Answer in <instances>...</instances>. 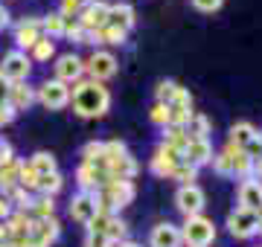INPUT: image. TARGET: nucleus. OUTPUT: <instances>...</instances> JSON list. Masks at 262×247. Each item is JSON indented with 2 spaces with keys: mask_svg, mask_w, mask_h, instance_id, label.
I'll list each match as a JSON object with an SVG mask.
<instances>
[{
  "mask_svg": "<svg viewBox=\"0 0 262 247\" xmlns=\"http://www.w3.org/2000/svg\"><path fill=\"white\" fill-rule=\"evenodd\" d=\"M70 99H73V111L82 119H96V116H105L108 108H111V93L108 87H102L99 82H73V90H70Z\"/></svg>",
  "mask_w": 262,
  "mask_h": 247,
  "instance_id": "f257e3e1",
  "label": "nucleus"
},
{
  "mask_svg": "<svg viewBox=\"0 0 262 247\" xmlns=\"http://www.w3.org/2000/svg\"><path fill=\"white\" fill-rule=\"evenodd\" d=\"M215 238V224L204 215H189L181 227V241H187V247H210Z\"/></svg>",
  "mask_w": 262,
  "mask_h": 247,
  "instance_id": "f03ea898",
  "label": "nucleus"
},
{
  "mask_svg": "<svg viewBox=\"0 0 262 247\" xmlns=\"http://www.w3.org/2000/svg\"><path fill=\"white\" fill-rule=\"evenodd\" d=\"M0 73L6 82H27L29 73H32V58L27 53H20V50H12L3 56V64H0Z\"/></svg>",
  "mask_w": 262,
  "mask_h": 247,
  "instance_id": "7ed1b4c3",
  "label": "nucleus"
},
{
  "mask_svg": "<svg viewBox=\"0 0 262 247\" xmlns=\"http://www.w3.org/2000/svg\"><path fill=\"white\" fill-rule=\"evenodd\" d=\"M61 236V224L58 218H32L29 224V247H50Z\"/></svg>",
  "mask_w": 262,
  "mask_h": 247,
  "instance_id": "20e7f679",
  "label": "nucleus"
},
{
  "mask_svg": "<svg viewBox=\"0 0 262 247\" xmlns=\"http://www.w3.org/2000/svg\"><path fill=\"white\" fill-rule=\"evenodd\" d=\"M35 99L44 105V108H50V111H61V108L70 102V87H67L64 82L53 79V82H44V85L38 87Z\"/></svg>",
  "mask_w": 262,
  "mask_h": 247,
  "instance_id": "39448f33",
  "label": "nucleus"
},
{
  "mask_svg": "<svg viewBox=\"0 0 262 247\" xmlns=\"http://www.w3.org/2000/svg\"><path fill=\"white\" fill-rule=\"evenodd\" d=\"M204 201H207L204 198V189L195 186V183L181 186V189L175 192V207H178V212H184V218H189V215H201Z\"/></svg>",
  "mask_w": 262,
  "mask_h": 247,
  "instance_id": "423d86ee",
  "label": "nucleus"
},
{
  "mask_svg": "<svg viewBox=\"0 0 262 247\" xmlns=\"http://www.w3.org/2000/svg\"><path fill=\"white\" fill-rule=\"evenodd\" d=\"M178 163H184V152H178V149H172V145H166V143H160L155 157H151V163H149V169L155 171L158 178H172V169H175Z\"/></svg>",
  "mask_w": 262,
  "mask_h": 247,
  "instance_id": "0eeeda50",
  "label": "nucleus"
},
{
  "mask_svg": "<svg viewBox=\"0 0 262 247\" xmlns=\"http://www.w3.org/2000/svg\"><path fill=\"white\" fill-rule=\"evenodd\" d=\"M84 70L91 73V82H99L102 85L105 79H111L117 73V58L108 53V50H96L94 56L84 61Z\"/></svg>",
  "mask_w": 262,
  "mask_h": 247,
  "instance_id": "6e6552de",
  "label": "nucleus"
},
{
  "mask_svg": "<svg viewBox=\"0 0 262 247\" xmlns=\"http://www.w3.org/2000/svg\"><path fill=\"white\" fill-rule=\"evenodd\" d=\"M239 209H248L253 215L262 209V181L259 178H245L239 183Z\"/></svg>",
  "mask_w": 262,
  "mask_h": 247,
  "instance_id": "1a4fd4ad",
  "label": "nucleus"
},
{
  "mask_svg": "<svg viewBox=\"0 0 262 247\" xmlns=\"http://www.w3.org/2000/svg\"><path fill=\"white\" fill-rule=\"evenodd\" d=\"M79 27L88 29V32H96V29H102L108 23V3L102 0H94V3H88L82 12H79Z\"/></svg>",
  "mask_w": 262,
  "mask_h": 247,
  "instance_id": "9d476101",
  "label": "nucleus"
},
{
  "mask_svg": "<svg viewBox=\"0 0 262 247\" xmlns=\"http://www.w3.org/2000/svg\"><path fill=\"white\" fill-rule=\"evenodd\" d=\"M227 230L233 238H251L256 236V215L248 209H233L227 215Z\"/></svg>",
  "mask_w": 262,
  "mask_h": 247,
  "instance_id": "9b49d317",
  "label": "nucleus"
},
{
  "mask_svg": "<svg viewBox=\"0 0 262 247\" xmlns=\"http://www.w3.org/2000/svg\"><path fill=\"white\" fill-rule=\"evenodd\" d=\"M82 73H84V61L79 56H73V53H67V56H61L56 61V79L58 82H64V85L79 82Z\"/></svg>",
  "mask_w": 262,
  "mask_h": 247,
  "instance_id": "f8f14e48",
  "label": "nucleus"
},
{
  "mask_svg": "<svg viewBox=\"0 0 262 247\" xmlns=\"http://www.w3.org/2000/svg\"><path fill=\"white\" fill-rule=\"evenodd\" d=\"M210 160H213V145H210V140H198V137H192L189 145L184 149V163L201 169V166H207Z\"/></svg>",
  "mask_w": 262,
  "mask_h": 247,
  "instance_id": "ddd939ff",
  "label": "nucleus"
},
{
  "mask_svg": "<svg viewBox=\"0 0 262 247\" xmlns=\"http://www.w3.org/2000/svg\"><path fill=\"white\" fill-rule=\"evenodd\" d=\"M32 102H35V90H32L27 82H12L9 93H6V105H9L12 111H15V114H18V111H27Z\"/></svg>",
  "mask_w": 262,
  "mask_h": 247,
  "instance_id": "4468645a",
  "label": "nucleus"
},
{
  "mask_svg": "<svg viewBox=\"0 0 262 247\" xmlns=\"http://www.w3.org/2000/svg\"><path fill=\"white\" fill-rule=\"evenodd\" d=\"M38 38H41V20H38V18L20 20L18 29H15V44H18L20 53H24V50H32Z\"/></svg>",
  "mask_w": 262,
  "mask_h": 247,
  "instance_id": "2eb2a0df",
  "label": "nucleus"
},
{
  "mask_svg": "<svg viewBox=\"0 0 262 247\" xmlns=\"http://www.w3.org/2000/svg\"><path fill=\"white\" fill-rule=\"evenodd\" d=\"M149 244L151 247H181V244H184V241H181V227L169 224V221L158 224V227L151 230Z\"/></svg>",
  "mask_w": 262,
  "mask_h": 247,
  "instance_id": "dca6fc26",
  "label": "nucleus"
},
{
  "mask_svg": "<svg viewBox=\"0 0 262 247\" xmlns=\"http://www.w3.org/2000/svg\"><path fill=\"white\" fill-rule=\"evenodd\" d=\"M96 215V201H94V192H79V195H73V201H70V218L82 221V224H88V221Z\"/></svg>",
  "mask_w": 262,
  "mask_h": 247,
  "instance_id": "f3484780",
  "label": "nucleus"
},
{
  "mask_svg": "<svg viewBox=\"0 0 262 247\" xmlns=\"http://www.w3.org/2000/svg\"><path fill=\"white\" fill-rule=\"evenodd\" d=\"M108 23L111 27H120L128 32L134 23H137V15H134V6L131 3H114V6H108Z\"/></svg>",
  "mask_w": 262,
  "mask_h": 247,
  "instance_id": "a211bd4d",
  "label": "nucleus"
},
{
  "mask_svg": "<svg viewBox=\"0 0 262 247\" xmlns=\"http://www.w3.org/2000/svg\"><path fill=\"white\" fill-rule=\"evenodd\" d=\"M227 154H230V163H233V178H251V171H253V160L248 157L245 152H239V149H233V145H227L225 149Z\"/></svg>",
  "mask_w": 262,
  "mask_h": 247,
  "instance_id": "6ab92c4d",
  "label": "nucleus"
},
{
  "mask_svg": "<svg viewBox=\"0 0 262 247\" xmlns=\"http://www.w3.org/2000/svg\"><path fill=\"white\" fill-rule=\"evenodd\" d=\"M125 38H128V32L120 27H111V23H105L102 29L94 32V44H114V47H120V44H125Z\"/></svg>",
  "mask_w": 262,
  "mask_h": 247,
  "instance_id": "aec40b11",
  "label": "nucleus"
},
{
  "mask_svg": "<svg viewBox=\"0 0 262 247\" xmlns=\"http://www.w3.org/2000/svg\"><path fill=\"white\" fill-rule=\"evenodd\" d=\"M253 137H256V128H253L251 122H236L233 128H230V143L233 149H239V152H245V145L251 143Z\"/></svg>",
  "mask_w": 262,
  "mask_h": 247,
  "instance_id": "412c9836",
  "label": "nucleus"
},
{
  "mask_svg": "<svg viewBox=\"0 0 262 247\" xmlns=\"http://www.w3.org/2000/svg\"><path fill=\"white\" fill-rule=\"evenodd\" d=\"M18 169H20V160H15V157L0 166V192H3V195H9V192L18 186Z\"/></svg>",
  "mask_w": 262,
  "mask_h": 247,
  "instance_id": "4be33fe9",
  "label": "nucleus"
},
{
  "mask_svg": "<svg viewBox=\"0 0 262 247\" xmlns=\"http://www.w3.org/2000/svg\"><path fill=\"white\" fill-rule=\"evenodd\" d=\"M192 119V105H169V128H187Z\"/></svg>",
  "mask_w": 262,
  "mask_h": 247,
  "instance_id": "5701e85b",
  "label": "nucleus"
},
{
  "mask_svg": "<svg viewBox=\"0 0 262 247\" xmlns=\"http://www.w3.org/2000/svg\"><path fill=\"white\" fill-rule=\"evenodd\" d=\"M189 140H192V137H189L187 128H169V125L163 128V143L172 145V149H178V152H184V149H187Z\"/></svg>",
  "mask_w": 262,
  "mask_h": 247,
  "instance_id": "b1692460",
  "label": "nucleus"
},
{
  "mask_svg": "<svg viewBox=\"0 0 262 247\" xmlns=\"http://www.w3.org/2000/svg\"><path fill=\"white\" fill-rule=\"evenodd\" d=\"M29 166L35 169V175L41 178V175H53V171H58V166H56V157L50 152H38V154H32V160H29Z\"/></svg>",
  "mask_w": 262,
  "mask_h": 247,
  "instance_id": "393cba45",
  "label": "nucleus"
},
{
  "mask_svg": "<svg viewBox=\"0 0 262 247\" xmlns=\"http://www.w3.org/2000/svg\"><path fill=\"white\" fill-rule=\"evenodd\" d=\"M29 212H32V218H53L56 215V204H53L50 195H41V198H32Z\"/></svg>",
  "mask_w": 262,
  "mask_h": 247,
  "instance_id": "a878e982",
  "label": "nucleus"
},
{
  "mask_svg": "<svg viewBox=\"0 0 262 247\" xmlns=\"http://www.w3.org/2000/svg\"><path fill=\"white\" fill-rule=\"evenodd\" d=\"M61 186H64V178L58 175V171H53V175H41L38 178V189H41V195H56V192H61Z\"/></svg>",
  "mask_w": 262,
  "mask_h": 247,
  "instance_id": "bb28decb",
  "label": "nucleus"
},
{
  "mask_svg": "<svg viewBox=\"0 0 262 247\" xmlns=\"http://www.w3.org/2000/svg\"><path fill=\"white\" fill-rule=\"evenodd\" d=\"M64 15L61 12H53V15H47V18L41 20V29L47 32V38H56V35H61L64 32Z\"/></svg>",
  "mask_w": 262,
  "mask_h": 247,
  "instance_id": "cd10ccee",
  "label": "nucleus"
},
{
  "mask_svg": "<svg viewBox=\"0 0 262 247\" xmlns=\"http://www.w3.org/2000/svg\"><path fill=\"white\" fill-rule=\"evenodd\" d=\"M53 56H56V44H53V38L41 35V38L35 41V47H32V58H35V61H50Z\"/></svg>",
  "mask_w": 262,
  "mask_h": 247,
  "instance_id": "c85d7f7f",
  "label": "nucleus"
},
{
  "mask_svg": "<svg viewBox=\"0 0 262 247\" xmlns=\"http://www.w3.org/2000/svg\"><path fill=\"white\" fill-rule=\"evenodd\" d=\"M18 186H20V189H27V192H35L38 189V175H35V169H32L29 163H20V169H18Z\"/></svg>",
  "mask_w": 262,
  "mask_h": 247,
  "instance_id": "c756f323",
  "label": "nucleus"
},
{
  "mask_svg": "<svg viewBox=\"0 0 262 247\" xmlns=\"http://www.w3.org/2000/svg\"><path fill=\"white\" fill-rule=\"evenodd\" d=\"M172 181H181V186H189L192 181H198V169L189 166V163H178L172 169Z\"/></svg>",
  "mask_w": 262,
  "mask_h": 247,
  "instance_id": "7c9ffc66",
  "label": "nucleus"
},
{
  "mask_svg": "<svg viewBox=\"0 0 262 247\" xmlns=\"http://www.w3.org/2000/svg\"><path fill=\"white\" fill-rule=\"evenodd\" d=\"M187 131L189 137H198V140H207V134H210V119L201 114H192V119H189L187 125Z\"/></svg>",
  "mask_w": 262,
  "mask_h": 247,
  "instance_id": "2f4dec72",
  "label": "nucleus"
},
{
  "mask_svg": "<svg viewBox=\"0 0 262 247\" xmlns=\"http://www.w3.org/2000/svg\"><path fill=\"white\" fill-rule=\"evenodd\" d=\"M178 82H172V79H163L158 85V105H172V99H175V93H178Z\"/></svg>",
  "mask_w": 262,
  "mask_h": 247,
  "instance_id": "473e14b6",
  "label": "nucleus"
},
{
  "mask_svg": "<svg viewBox=\"0 0 262 247\" xmlns=\"http://www.w3.org/2000/svg\"><path fill=\"white\" fill-rule=\"evenodd\" d=\"M125 233H128V224L114 215L111 224H108V230H105V238H108V241H122V238H125Z\"/></svg>",
  "mask_w": 262,
  "mask_h": 247,
  "instance_id": "72a5a7b5",
  "label": "nucleus"
},
{
  "mask_svg": "<svg viewBox=\"0 0 262 247\" xmlns=\"http://www.w3.org/2000/svg\"><path fill=\"white\" fill-rule=\"evenodd\" d=\"M9 201H12V207L24 209V212H29V207H32V195H29L27 189H20V186H15V189L9 192Z\"/></svg>",
  "mask_w": 262,
  "mask_h": 247,
  "instance_id": "f704fd0d",
  "label": "nucleus"
},
{
  "mask_svg": "<svg viewBox=\"0 0 262 247\" xmlns=\"http://www.w3.org/2000/svg\"><path fill=\"white\" fill-rule=\"evenodd\" d=\"M210 163H213V169L219 171V175H225V178H227V175H233V163H230V154H227V152L213 154V160H210Z\"/></svg>",
  "mask_w": 262,
  "mask_h": 247,
  "instance_id": "c9c22d12",
  "label": "nucleus"
},
{
  "mask_svg": "<svg viewBox=\"0 0 262 247\" xmlns=\"http://www.w3.org/2000/svg\"><path fill=\"white\" fill-rule=\"evenodd\" d=\"M99 160H102V143L94 140V143H88L82 149V163H91V166H94V163H99Z\"/></svg>",
  "mask_w": 262,
  "mask_h": 247,
  "instance_id": "e433bc0d",
  "label": "nucleus"
},
{
  "mask_svg": "<svg viewBox=\"0 0 262 247\" xmlns=\"http://www.w3.org/2000/svg\"><path fill=\"white\" fill-rule=\"evenodd\" d=\"M111 218H114V215H108V212H96L94 218L88 221V233H102V236H105V230H108Z\"/></svg>",
  "mask_w": 262,
  "mask_h": 247,
  "instance_id": "4c0bfd02",
  "label": "nucleus"
},
{
  "mask_svg": "<svg viewBox=\"0 0 262 247\" xmlns=\"http://www.w3.org/2000/svg\"><path fill=\"white\" fill-rule=\"evenodd\" d=\"M149 119L155 125H160V128H166L169 125V105H155L149 111Z\"/></svg>",
  "mask_w": 262,
  "mask_h": 247,
  "instance_id": "58836bf2",
  "label": "nucleus"
},
{
  "mask_svg": "<svg viewBox=\"0 0 262 247\" xmlns=\"http://www.w3.org/2000/svg\"><path fill=\"white\" fill-rule=\"evenodd\" d=\"M88 3H94V0H61V15L70 18V15H79V12L88 6Z\"/></svg>",
  "mask_w": 262,
  "mask_h": 247,
  "instance_id": "ea45409f",
  "label": "nucleus"
},
{
  "mask_svg": "<svg viewBox=\"0 0 262 247\" xmlns=\"http://www.w3.org/2000/svg\"><path fill=\"white\" fill-rule=\"evenodd\" d=\"M84 247H111V241H108L102 233H88V236H84Z\"/></svg>",
  "mask_w": 262,
  "mask_h": 247,
  "instance_id": "a19ab883",
  "label": "nucleus"
},
{
  "mask_svg": "<svg viewBox=\"0 0 262 247\" xmlns=\"http://www.w3.org/2000/svg\"><path fill=\"white\" fill-rule=\"evenodd\" d=\"M222 3L225 0H192V6L198 12H215V9H222Z\"/></svg>",
  "mask_w": 262,
  "mask_h": 247,
  "instance_id": "79ce46f5",
  "label": "nucleus"
},
{
  "mask_svg": "<svg viewBox=\"0 0 262 247\" xmlns=\"http://www.w3.org/2000/svg\"><path fill=\"white\" fill-rule=\"evenodd\" d=\"M9 215H12V201H9V195L0 192V221H6Z\"/></svg>",
  "mask_w": 262,
  "mask_h": 247,
  "instance_id": "37998d69",
  "label": "nucleus"
},
{
  "mask_svg": "<svg viewBox=\"0 0 262 247\" xmlns=\"http://www.w3.org/2000/svg\"><path fill=\"white\" fill-rule=\"evenodd\" d=\"M12 119H15V111H12L6 102H3V105H0V128H3V125H9Z\"/></svg>",
  "mask_w": 262,
  "mask_h": 247,
  "instance_id": "c03bdc74",
  "label": "nucleus"
},
{
  "mask_svg": "<svg viewBox=\"0 0 262 247\" xmlns=\"http://www.w3.org/2000/svg\"><path fill=\"white\" fill-rule=\"evenodd\" d=\"M172 102H178V105H192V96H189L187 87H178V93H175V99Z\"/></svg>",
  "mask_w": 262,
  "mask_h": 247,
  "instance_id": "a18cd8bd",
  "label": "nucleus"
},
{
  "mask_svg": "<svg viewBox=\"0 0 262 247\" xmlns=\"http://www.w3.org/2000/svg\"><path fill=\"white\" fill-rule=\"evenodd\" d=\"M9 160H12V145L6 143V140H0V166L9 163Z\"/></svg>",
  "mask_w": 262,
  "mask_h": 247,
  "instance_id": "49530a36",
  "label": "nucleus"
},
{
  "mask_svg": "<svg viewBox=\"0 0 262 247\" xmlns=\"http://www.w3.org/2000/svg\"><path fill=\"white\" fill-rule=\"evenodd\" d=\"M6 93H9V82L3 79V73H0V105L6 102Z\"/></svg>",
  "mask_w": 262,
  "mask_h": 247,
  "instance_id": "de8ad7c7",
  "label": "nucleus"
},
{
  "mask_svg": "<svg viewBox=\"0 0 262 247\" xmlns=\"http://www.w3.org/2000/svg\"><path fill=\"white\" fill-rule=\"evenodd\" d=\"M6 23H9V12H6L3 3H0V29H6Z\"/></svg>",
  "mask_w": 262,
  "mask_h": 247,
  "instance_id": "09e8293b",
  "label": "nucleus"
},
{
  "mask_svg": "<svg viewBox=\"0 0 262 247\" xmlns=\"http://www.w3.org/2000/svg\"><path fill=\"white\" fill-rule=\"evenodd\" d=\"M111 247H143L137 241H111Z\"/></svg>",
  "mask_w": 262,
  "mask_h": 247,
  "instance_id": "8fccbe9b",
  "label": "nucleus"
},
{
  "mask_svg": "<svg viewBox=\"0 0 262 247\" xmlns=\"http://www.w3.org/2000/svg\"><path fill=\"white\" fill-rule=\"evenodd\" d=\"M256 233H259V236H262V209H259V212H256Z\"/></svg>",
  "mask_w": 262,
  "mask_h": 247,
  "instance_id": "3c124183",
  "label": "nucleus"
},
{
  "mask_svg": "<svg viewBox=\"0 0 262 247\" xmlns=\"http://www.w3.org/2000/svg\"><path fill=\"white\" fill-rule=\"evenodd\" d=\"M253 171H256V175H259V178H262V157H259V160H256V163H253Z\"/></svg>",
  "mask_w": 262,
  "mask_h": 247,
  "instance_id": "603ef678",
  "label": "nucleus"
},
{
  "mask_svg": "<svg viewBox=\"0 0 262 247\" xmlns=\"http://www.w3.org/2000/svg\"><path fill=\"white\" fill-rule=\"evenodd\" d=\"M0 247H9V241H0Z\"/></svg>",
  "mask_w": 262,
  "mask_h": 247,
  "instance_id": "864d4df0",
  "label": "nucleus"
},
{
  "mask_svg": "<svg viewBox=\"0 0 262 247\" xmlns=\"http://www.w3.org/2000/svg\"><path fill=\"white\" fill-rule=\"evenodd\" d=\"M259 140H262V131H259Z\"/></svg>",
  "mask_w": 262,
  "mask_h": 247,
  "instance_id": "5fc2aeb1",
  "label": "nucleus"
}]
</instances>
